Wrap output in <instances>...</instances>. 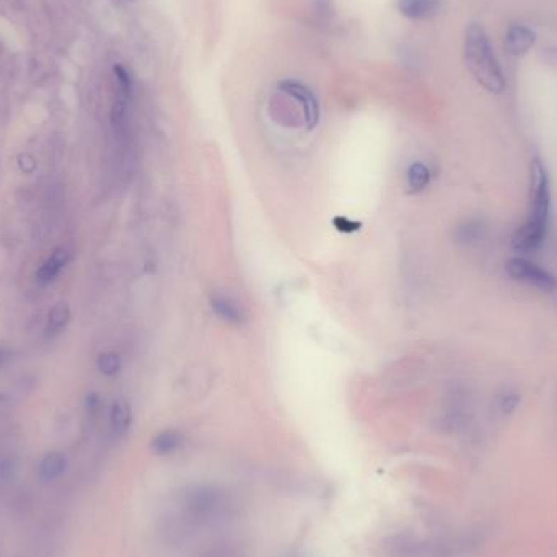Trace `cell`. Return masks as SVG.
Instances as JSON below:
<instances>
[{"label":"cell","mask_w":557,"mask_h":557,"mask_svg":"<svg viewBox=\"0 0 557 557\" xmlns=\"http://www.w3.org/2000/svg\"><path fill=\"white\" fill-rule=\"evenodd\" d=\"M551 181L543 161L530 163V212L523 225L511 236V248L519 253H531L541 248L549 228Z\"/></svg>","instance_id":"6da1fadb"},{"label":"cell","mask_w":557,"mask_h":557,"mask_svg":"<svg viewBox=\"0 0 557 557\" xmlns=\"http://www.w3.org/2000/svg\"><path fill=\"white\" fill-rule=\"evenodd\" d=\"M465 62L471 75L489 93L499 95L505 90V77L492 43L481 23H470L463 41Z\"/></svg>","instance_id":"7a4b0ae2"},{"label":"cell","mask_w":557,"mask_h":557,"mask_svg":"<svg viewBox=\"0 0 557 557\" xmlns=\"http://www.w3.org/2000/svg\"><path fill=\"white\" fill-rule=\"evenodd\" d=\"M505 272L509 274L515 282L525 284L533 289L541 292H554L557 290V279L551 274L548 269L539 266L526 258L514 256L505 262Z\"/></svg>","instance_id":"3957f363"},{"label":"cell","mask_w":557,"mask_h":557,"mask_svg":"<svg viewBox=\"0 0 557 557\" xmlns=\"http://www.w3.org/2000/svg\"><path fill=\"white\" fill-rule=\"evenodd\" d=\"M280 93L287 95L295 103L300 106L303 121H305L308 129H314L319 120V106L318 101L314 98V95L303 85V83L297 80H284L279 83Z\"/></svg>","instance_id":"277c9868"},{"label":"cell","mask_w":557,"mask_h":557,"mask_svg":"<svg viewBox=\"0 0 557 557\" xmlns=\"http://www.w3.org/2000/svg\"><path fill=\"white\" fill-rule=\"evenodd\" d=\"M536 43V33L526 25H511L505 33V51L511 58H523Z\"/></svg>","instance_id":"5b68a950"},{"label":"cell","mask_w":557,"mask_h":557,"mask_svg":"<svg viewBox=\"0 0 557 557\" xmlns=\"http://www.w3.org/2000/svg\"><path fill=\"white\" fill-rule=\"evenodd\" d=\"M396 9L404 18L424 21L438 15L442 9V0H398Z\"/></svg>","instance_id":"8992f818"},{"label":"cell","mask_w":557,"mask_h":557,"mask_svg":"<svg viewBox=\"0 0 557 557\" xmlns=\"http://www.w3.org/2000/svg\"><path fill=\"white\" fill-rule=\"evenodd\" d=\"M70 261V253L65 248H58L51 253V256L41 264L36 271V280L39 284L48 285L59 277L60 272L67 267Z\"/></svg>","instance_id":"52a82bcc"},{"label":"cell","mask_w":557,"mask_h":557,"mask_svg":"<svg viewBox=\"0 0 557 557\" xmlns=\"http://www.w3.org/2000/svg\"><path fill=\"white\" fill-rule=\"evenodd\" d=\"M211 307L218 318L230 324H241L245 322V313L233 298L225 295H213Z\"/></svg>","instance_id":"ba28073f"},{"label":"cell","mask_w":557,"mask_h":557,"mask_svg":"<svg viewBox=\"0 0 557 557\" xmlns=\"http://www.w3.org/2000/svg\"><path fill=\"white\" fill-rule=\"evenodd\" d=\"M110 422H111V430L115 432V435L121 437L129 430V427H131V422H132V410H131V404L127 403L126 398L115 399L110 413Z\"/></svg>","instance_id":"9c48e42d"},{"label":"cell","mask_w":557,"mask_h":557,"mask_svg":"<svg viewBox=\"0 0 557 557\" xmlns=\"http://www.w3.org/2000/svg\"><path fill=\"white\" fill-rule=\"evenodd\" d=\"M67 470V460L60 452H49L39 463V477L43 481H54L64 474Z\"/></svg>","instance_id":"30bf717a"},{"label":"cell","mask_w":557,"mask_h":557,"mask_svg":"<svg viewBox=\"0 0 557 557\" xmlns=\"http://www.w3.org/2000/svg\"><path fill=\"white\" fill-rule=\"evenodd\" d=\"M430 170L429 166L424 165L422 161H415L409 166L406 174V184L410 194H418L420 191H424L430 183Z\"/></svg>","instance_id":"8fae6325"},{"label":"cell","mask_w":557,"mask_h":557,"mask_svg":"<svg viewBox=\"0 0 557 557\" xmlns=\"http://www.w3.org/2000/svg\"><path fill=\"white\" fill-rule=\"evenodd\" d=\"M69 322H70L69 303H65V302L55 303V305L51 308L49 317H48V326H46L48 334H51V336L59 334L60 331L64 329L67 324H69Z\"/></svg>","instance_id":"7c38bea8"},{"label":"cell","mask_w":557,"mask_h":557,"mask_svg":"<svg viewBox=\"0 0 557 557\" xmlns=\"http://www.w3.org/2000/svg\"><path fill=\"white\" fill-rule=\"evenodd\" d=\"M97 367L105 376H115L121 371V359L115 352H103L97 359Z\"/></svg>","instance_id":"4fadbf2b"},{"label":"cell","mask_w":557,"mask_h":557,"mask_svg":"<svg viewBox=\"0 0 557 557\" xmlns=\"http://www.w3.org/2000/svg\"><path fill=\"white\" fill-rule=\"evenodd\" d=\"M181 443V437L178 435L176 432H161L154 438L152 442V447H154L155 452L159 453H168L176 450V447Z\"/></svg>","instance_id":"5bb4252c"},{"label":"cell","mask_w":557,"mask_h":557,"mask_svg":"<svg viewBox=\"0 0 557 557\" xmlns=\"http://www.w3.org/2000/svg\"><path fill=\"white\" fill-rule=\"evenodd\" d=\"M18 166L21 168V171L33 173V171L36 170V161H35V159H33L31 155L23 154V155L18 157Z\"/></svg>","instance_id":"9a60e30c"},{"label":"cell","mask_w":557,"mask_h":557,"mask_svg":"<svg viewBox=\"0 0 557 557\" xmlns=\"http://www.w3.org/2000/svg\"><path fill=\"white\" fill-rule=\"evenodd\" d=\"M10 359H12V352L0 346V368H4L10 362Z\"/></svg>","instance_id":"2e32d148"}]
</instances>
